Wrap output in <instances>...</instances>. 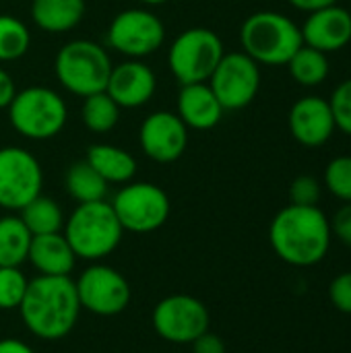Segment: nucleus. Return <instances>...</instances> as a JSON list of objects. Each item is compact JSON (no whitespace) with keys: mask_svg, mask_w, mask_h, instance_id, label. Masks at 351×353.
<instances>
[{"mask_svg":"<svg viewBox=\"0 0 351 353\" xmlns=\"http://www.w3.org/2000/svg\"><path fill=\"white\" fill-rule=\"evenodd\" d=\"M323 194V186L314 176L302 174L292 180L290 184V205H300V207H319Z\"/></svg>","mask_w":351,"mask_h":353,"instance_id":"obj_31","label":"nucleus"},{"mask_svg":"<svg viewBox=\"0 0 351 353\" xmlns=\"http://www.w3.org/2000/svg\"><path fill=\"white\" fill-rule=\"evenodd\" d=\"M242 52L257 64L283 66L304 46L300 25L277 10H259L240 27Z\"/></svg>","mask_w":351,"mask_h":353,"instance_id":"obj_3","label":"nucleus"},{"mask_svg":"<svg viewBox=\"0 0 351 353\" xmlns=\"http://www.w3.org/2000/svg\"><path fill=\"white\" fill-rule=\"evenodd\" d=\"M163 41L166 25L149 8H126L118 12L108 27V46L132 60L155 54Z\"/></svg>","mask_w":351,"mask_h":353,"instance_id":"obj_9","label":"nucleus"},{"mask_svg":"<svg viewBox=\"0 0 351 353\" xmlns=\"http://www.w3.org/2000/svg\"><path fill=\"white\" fill-rule=\"evenodd\" d=\"M192 353H225V343L219 335L207 331L190 343Z\"/></svg>","mask_w":351,"mask_h":353,"instance_id":"obj_34","label":"nucleus"},{"mask_svg":"<svg viewBox=\"0 0 351 353\" xmlns=\"http://www.w3.org/2000/svg\"><path fill=\"white\" fill-rule=\"evenodd\" d=\"M288 126L294 141L306 149L323 147L331 141L337 130L335 118L329 105V99L321 95H304L300 97L288 114Z\"/></svg>","mask_w":351,"mask_h":353,"instance_id":"obj_15","label":"nucleus"},{"mask_svg":"<svg viewBox=\"0 0 351 353\" xmlns=\"http://www.w3.org/2000/svg\"><path fill=\"white\" fill-rule=\"evenodd\" d=\"M108 182L87 163V159L74 161L64 174V188L77 205L106 201Z\"/></svg>","mask_w":351,"mask_h":353,"instance_id":"obj_22","label":"nucleus"},{"mask_svg":"<svg viewBox=\"0 0 351 353\" xmlns=\"http://www.w3.org/2000/svg\"><path fill=\"white\" fill-rule=\"evenodd\" d=\"M139 145L155 163L180 159L188 145V128L176 112L157 110L149 114L139 128Z\"/></svg>","mask_w":351,"mask_h":353,"instance_id":"obj_14","label":"nucleus"},{"mask_svg":"<svg viewBox=\"0 0 351 353\" xmlns=\"http://www.w3.org/2000/svg\"><path fill=\"white\" fill-rule=\"evenodd\" d=\"M31 48L29 27L12 14H0V62H14Z\"/></svg>","mask_w":351,"mask_h":353,"instance_id":"obj_27","label":"nucleus"},{"mask_svg":"<svg viewBox=\"0 0 351 353\" xmlns=\"http://www.w3.org/2000/svg\"><path fill=\"white\" fill-rule=\"evenodd\" d=\"M122 230L132 234H151L170 217L172 205L163 188L151 182H126L110 203Z\"/></svg>","mask_w":351,"mask_h":353,"instance_id":"obj_8","label":"nucleus"},{"mask_svg":"<svg viewBox=\"0 0 351 353\" xmlns=\"http://www.w3.org/2000/svg\"><path fill=\"white\" fill-rule=\"evenodd\" d=\"M143 6H159V4H166V2H170V0H139Z\"/></svg>","mask_w":351,"mask_h":353,"instance_id":"obj_38","label":"nucleus"},{"mask_svg":"<svg viewBox=\"0 0 351 353\" xmlns=\"http://www.w3.org/2000/svg\"><path fill=\"white\" fill-rule=\"evenodd\" d=\"M112 66L108 50L91 39H72L64 43L54 60L58 83L68 93L83 99L106 91Z\"/></svg>","mask_w":351,"mask_h":353,"instance_id":"obj_5","label":"nucleus"},{"mask_svg":"<svg viewBox=\"0 0 351 353\" xmlns=\"http://www.w3.org/2000/svg\"><path fill=\"white\" fill-rule=\"evenodd\" d=\"M87 163L108 182V184H126L137 174V159L130 151L110 145L95 143L87 149Z\"/></svg>","mask_w":351,"mask_h":353,"instance_id":"obj_20","label":"nucleus"},{"mask_svg":"<svg viewBox=\"0 0 351 353\" xmlns=\"http://www.w3.org/2000/svg\"><path fill=\"white\" fill-rule=\"evenodd\" d=\"M325 188L341 203H351V155H337L327 163Z\"/></svg>","mask_w":351,"mask_h":353,"instance_id":"obj_28","label":"nucleus"},{"mask_svg":"<svg viewBox=\"0 0 351 353\" xmlns=\"http://www.w3.org/2000/svg\"><path fill=\"white\" fill-rule=\"evenodd\" d=\"M350 12H351V2H350Z\"/></svg>","mask_w":351,"mask_h":353,"instance_id":"obj_39","label":"nucleus"},{"mask_svg":"<svg viewBox=\"0 0 351 353\" xmlns=\"http://www.w3.org/2000/svg\"><path fill=\"white\" fill-rule=\"evenodd\" d=\"M329 225H331V236H335L337 240H341L345 246L351 248V203H343L333 219H329Z\"/></svg>","mask_w":351,"mask_h":353,"instance_id":"obj_33","label":"nucleus"},{"mask_svg":"<svg viewBox=\"0 0 351 353\" xmlns=\"http://www.w3.org/2000/svg\"><path fill=\"white\" fill-rule=\"evenodd\" d=\"M207 83L223 110H244L261 89V64L244 52H225Z\"/></svg>","mask_w":351,"mask_h":353,"instance_id":"obj_13","label":"nucleus"},{"mask_svg":"<svg viewBox=\"0 0 351 353\" xmlns=\"http://www.w3.org/2000/svg\"><path fill=\"white\" fill-rule=\"evenodd\" d=\"M329 300L335 310L351 314V271L337 275L329 285Z\"/></svg>","mask_w":351,"mask_h":353,"instance_id":"obj_32","label":"nucleus"},{"mask_svg":"<svg viewBox=\"0 0 351 353\" xmlns=\"http://www.w3.org/2000/svg\"><path fill=\"white\" fill-rule=\"evenodd\" d=\"M6 110L10 126L29 141L54 139L68 120V108L62 95L41 85L17 91Z\"/></svg>","mask_w":351,"mask_h":353,"instance_id":"obj_6","label":"nucleus"},{"mask_svg":"<svg viewBox=\"0 0 351 353\" xmlns=\"http://www.w3.org/2000/svg\"><path fill=\"white\" fill-rule=\"evenodd\" d=\"M211 314L207 306L188 294H172L159 300L151 312V325L155 333L176 345H190L203 333L209 331Z\"/></svg>","mask_w":351,"mask_h":353,"instance_id":"obj_10","label":"nucleus"},{"mask_svg":"<svg viewBox=\"0 0 351 353\" xmlns=\"http://www.w3.org/2000/svg\"><path fill=\"white\" fill-rule=\"evenodd\" d=\"M292 79L300 85V87H319L321 83H325L329 79L331 72V62H329V54L314 50L310 46H302L285 64Z\"/></svg>","mask_w":351,"mask_h":353,"instance_id":"obj_25","label":"nucleus"},{"mask_svg":"<svg viewBox=\"0 0 351 353\" xmlns=\"http://www.w3.org/2000/svg\"><path fill=\"white\" fill-rule=\"evenodd\" d=\"M17 310L33 337L58 341L74 329L83 308L70 277L37 275L35 279H29L27 292Z\"/></svg>","mask_w":351,"mask_h":353,"instance_id":"obj_1","label":"nucleus"},{"mask_svg":"<svg viewBox=\"0 0 351 353\" xmlns=\"http://www.w3.org/2000/svg\"><path fill=\"white\" fill-rule=\"evenodd\" d=\"M329 217L319 207L288 205L269 225V242L275 254L292 267L319 265L331 248Z\"/></svg>","mask_w":351,"mask_h":353,"instance_id":"obj_2","label":"nucleus"},{"mask_svg":"<svg viewBox=\"0 0 351 353\" xmlns=\"http://www.w3.org/2000/svg\"><path fill=\"white\" fill-rule=\"evenodd\" d=\"M223 54V41L213 29L190 27L172 41L168 50V66L180 87L207 83Z\"/></svg>","mask_w":351,"mask_h":353,"instance_id":"obj_7","label":"nucleus"},{"mask_svg":"<svg viewBox=\"0 0 351 353\" xmlns=\"http://www.w3.org/2000/svg\"><path fill=\"white\" fill-rule=\"evenodd\" d=\"M85 0H33L31 19L48 33H66L74 29L85 17Z\"/></svg>","mask_w":351,"mask_h":353,"instance_id":"obj_21","label":"nucleus"},{"mask_svg":"<svg viewBox=\"0 0 351 353\" xmlns=\"http://www.w3.org/2000/svg\"><path fill=\"white\" fill-rule=\"evenodd\" d=\"M120 105L106 93H93L83 99L81 105V120L85 128H89L95 134H106L114 130V126L120 122Z\"/></svg>","mask_w":351,"mask_h":353,"instance_id":"obj_26","label":"nucleus"},{"mask_svg":"<svg viewBox=\"0 0 351 353\" xmlns=\"http://www.w3.org/2000/svg\"><path fill=\"white\" fill-rule=\"evenodd\" d=\"M43 170L37 157L21 147H0V207L21 211L29 201L41 194Z\"/></svg>","mask_w":351,"mask_h":353,"instance_id":"obj_12","label":"nucleus"},{"mask_svg":"<svg viewBox=\"0 0 351 353\" xmlns=\"http://www.w3.org/2000/svg\"><path fill=\"white\" fill-rule=\"evenodd\" d=\"M31 234L19 215L0 217V267H21L27 261Z\"/></svg>","mask_w":351,"mask_h":353,"instance_id":"obj_24","label":"nucleus"},{"mask_svg":"<svg viewBox=\"0 0 351 353\" xmlns=\"http://www.w3.org/2000/svg\"><path fill=\"white\" fill-rule=\"evenodd\" d=\"M329 105L335 118V126L343 134L351 137V79H345L333 89L329 97Z\"/></svg>","mask_w":351,"mask_h":353,"instance_id":"obj_30","label":"nucleus"},{"mask_svg":"<svg viewBox=\"0 0 351 353\" xmlns=\"http://www.w3.org/2000/svg\"><path fill=\"white\" fill-rule=\"evenodd\" d=\"M223 105L215 97L209 83H192L182 85L176 99V114L186 124V128L194 130H211L223 118Z\"/></svg>","mask_w":351,"mask_h":353,"instance_id":"obj_18","label":"nucleus"},{"mask_svg":"<svg viewBox=\"0 0 351 353\" xmlns=\"http://www.w3.org/2000/svg\"><path fill=\"white\" fill-rule=\"evenodd\" d=\"M62 234L77 259L99 263L122 242L124 230L108 201L83 203L64 221Z\"/></svg>","mask_w":351,"mask_h":353,"instance_id":"obj_4","label":"nucleus"},{"mask_svg":"<svg viewBox=\"0 0 351 353\" xmlns=\"http://www.w3.org/2000/svg\"><path fill=\"white\" fill-rule=\"evenodd\" d=\"M294 8L302 10V12H314V10H321L325 6H331V4H337L339 0H288Z\"/></svg>","mask_w":351,"mask_h":353,"instance_id":"obj_36","label":"nucleus"},{"mask_svg":"<svg viewBox=\"0 0 351 353\" xmlns=\"http://www.w3.org/2000/svg\"><path fill=\"white\" fill-rule=\"evenodd\" d=\"M17 95V87H14V81L12 77L0 66V110L8 108L12 97Z\"/></svg>","mask_w":351,"mask_h":353,"instance_id":"obj_35","label":"nucleus"},{"mask_svg":"<svg viewBox=\"0 0 351 353\" xmlns=\"http://www.w3.org/2000/svg\"><path fill=\"white\" fill-rule=\"evenodd\" d=\"M21 221L29 230L31 236H46V234H58L64 228V213L62 207L50 199V196H35L19 211Z\"/></svg>","mask_w":351,"mask_h":353,"instance_id":"obj_23","label":"nucleus"},{"mask_svg":"<svg viewBox=\"0 0 351 353\" xmlns=\"http://www.w3.org/2000/svg\"><path fill=\"white\" fill-rule=\"evenodd\" d=\"M29 279L21 267H0V310H17L27 292Z\"/></svg>","mask_w":351,"mask_h":353,"instance_id":"obj_29","label":"nucleus"},{"mask_svg":"<svg viewBox=\"0 0 351 353\" xmlns=\"http://www.w3.org/2000/svg\"><path fill=\"white\" fill-rule=\"evenodd\" d=\"M27 261L37 271V275L48 277H70L77 256L66 242L64 234H46V236H33Z\"/></svg>","mask_w":351,"mask_h":353,"instance_id":"obj_19","label":"nucleus"},{"mask_svg":"<svg viewBox=\"0 0 351 353\" xmlns=\"http://www.w3.org/2000/svg\"><path fill=\"white\" fill-rule=\"evenodd\" d=\"M155 89H157V77L151 70V66L145 64L143 60H132V58L114 64L106 85V93L120 108L126 110L149 103L151 97L155 95Z\"/></svg>","mask_w":351,"mask_h":353,"instance_id":"obj_16","label":"nucleus"},{"mask_svg":"<svg viewBox=\"0 0 351 353\" xmlns=\"http://www.w3.org/2000/svg\"><path fill=\"white\" fill-rule=\"evenodd\" d=\"M81 308L95 316L122 314L132 298L128 279L114 267L91 263L74 281Z\"/></svg>","mask_w":351,"mask_h":353,"instance_id":"obj_11","label":"nucleus"},{"mask_svg":"<svg viewBox=\"0 0 351 353\" xmlns=\"http://www.w3.org/2000/svg\"><path fill=\"white\" fill-rule=\"evenodd\" d=\"M0 353H35L31 350V345H27L25 341L21 339H14V337H6V339H0Z\"/></svg>","mask_w":351,"mask_h":353,"instance_id":"obj_37","label":"nucleus"},{"mask_svg":"<svg viewBox=\"0 0 351 353\" xmlns=\"http://www.w3.org/2000/svg\"><path fill=\"white\" fill-rule=\"evenodd\" d=\"M306 46L333 54L350 46L351 41V12L350 8L337 4L325 6L321 10L308 12L304 25L300 27Z\"/></svg>","mask_w":351,"mask_h":353,"instance_id":"obj_17","label":"nucleus"}]
</instances>
